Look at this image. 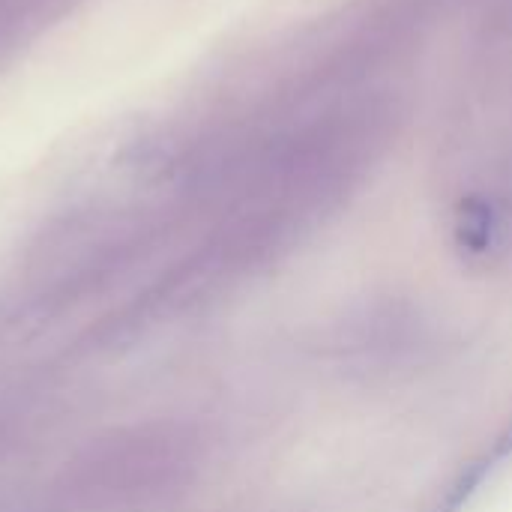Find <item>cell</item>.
<instances>
[{"label": "cell", "mask_w": 512, "mask_h": 512, "mask_svg": "<svg viewBox=\"0 0 512 512\" xmlns=\"http://www.w3.org/2000/svg\"><path fill=\"white\" fill-rule=\"evenodd\" d=\"M498 234V216L486 201H468L462 216H459V237L468 249L486 252Z\"/></svg>", "instance_id": "6da1fadb"}]
</instances>
